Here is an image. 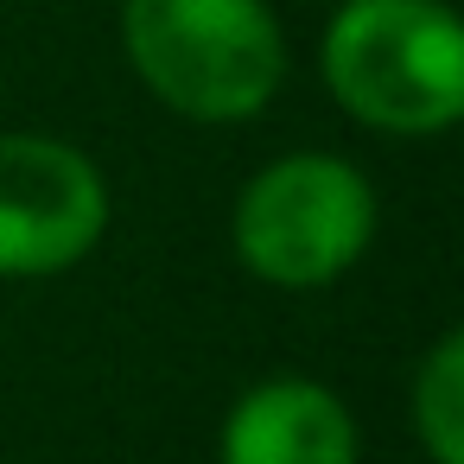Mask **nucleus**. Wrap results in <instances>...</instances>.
Segmentation results:
<instances>
[{
  "instance_id": "nucleus-1",
  "label": "nucleus",
  "mask_w": 464,
  "mask_h": 464,
  "mask_svg": "<svg viewBox=\"0 0 464 464\" xmlns=\"http://www.w3.org/2000/svg\"><path fill=\"white\" fill-rule=\"evenodd\" d=\"M337 115L382 140H439L464 121V26L451 0H337L318 33Z\"/></svg>"
},
{
  "instance_id": "nucleus-2",
  "label": "nucleus",
  "mask_w": 464,
  "mask_h": 464,
  "mask_svg": "<svg viewBox=\"0 0 464 464\" xmlns=\"http://www.w3.org/2000/svg\"><path fill=\"white\" fill-rule=\"evenodd\" d=\"M121 58L179 121H255L293 64L274 0H121Z\"/></svg>"
},
{
  "instance_id": "nucleus-3",
  "label": "nucleus",
  "mask_w": 464,
  "mask_h": 464,
  "mask_svg": "<svg viewBox=\"0 0 464 464\" xmlns=\"http://www.w3.org/2000/svg\"><path fill=\"white\" fill-rule=\"evenodd\" d=\"M382 198L369 172L324 147H293L255 166L229 204L236 267L274 293L337 286L375 242Z\"/></svg>"
},
{
  "instance_id": "nucleus-4",
  "label": "nucleus",
  "mask_w": 464,
  "mask_h": 464,
  "mask_svg": "<svg viewBox=\"0 0 464 464\" xmlns=\"http://www.w3.org/2000/svg\"><path fill=\"white\" fill-rule=\"evenodd\" d=\"M115 198L102 166L58 134H0V280H58L109 236Z\"/></svg>"
},
{
  "instance_id": "nucleus-5",
  "label": "nucleus",
  "mask_w": 464,
  "mask_h": 464,
  "mask_svg": "<svg viewBox=\"0 0 464 464\" xmlns=\"http://www.w3.org/2000/svg\"><path fill=\"white\" fill-rule=\"evenodd\" d=\"M217 464H362V432L331 382L280 369L229 401Z\"/></svg>"
},
{
  "instance_id": "nucleus-6",
  "label": "nucleus",
  "mask_w": 464,
  "mask_h": 464,
  "mask_svg": "<svg viewBox=\"0 0 464 464\" xmlns=\"http://www.w3.org/2000/svg\"><path fill=\"white\" fill-rule=\"evenodd\" d=\"M407 432L426 464H464V331H439L407 382Z\"/></svg>"
}]
</instances>
